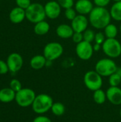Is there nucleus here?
<instances>
[{"label": "nucleus", "mask_w": 121, "mask_h": 122, "mask_svg": "<svg viewBox=\"0 0 121 122\" xmlns=\"http://www.w3.org/2000/svg\"><path fill=\"white\" fill-rule=\"evenodd\" d=\"M114 2H117V1H121V0H113Z\"/></svg>", "instance_id": "nucleus-37"}, {"label": "nucleus", "mask_w": 121, "mask_h": 122, "mask_svg": "<svg viewBox=\"0 0 121 122\" xmlns=\"http://www.w3.org/2000/svg\"><path fill=\"white\" fill-rule=\"evenodd\" d=\"M56 34L61 39H67L72 37L73 34H74V31L71 25L66 24H61L56 27Z\"/></svg>", "instance_id": "nucleus-15"}, {"label": "nucleus", "mask_w": 121, "mask_h": 122, "mask_svg": "<svg viewBox=\"0 0 121 122\" xmlns=\"http://www.w3.org/2000/svg\"><path fill=\"white\" fill-rule=\"evenodd\" d=\"M111 19L110 11L106 7L96 6L88 14L89 23L97 29H103L111 23Z\"/></svg>", "instance_id": "nucleus-1"}, {"label": "nucleus", "mask_w": 121, "mask_h": 122, "mask_svg": "<svg viewBox=\"0 0 121 122\" xmlns=\"http://www.w3.org/2000/svg\"><path fill=\"white\" fill-rule=\"evenodd\" d=\"M120 116H121V109H120Z\"/></svg>", "instance_id": "nucleus-39"}, {"label": "nucleus", "mask_w": 121, "mask_h": 122, "mask_svg": "<svg viewBox=\"0 0 121 122\" xmlns=\"http://www.w3.org/2000/svg\"><path fill=\"white\" fill-rule=\"evenodd\" d=\"M83 83L88 89L95 92L101 89L103 84V76L95 70H90L84 74Z\"/></svg>", "instance_id": "nucleus-6"}, {"label": "nucleus", "mask_w": 121, "mask_h": 122, "mask_svg": "<svg viewBox=\"0 0 121 122\" xmlns=\"http://www.w3.org/2000/svg\"><path fill=\"white\" fill-rule=\"evenodd\" d=\"M26 18L25 9L16 6L9 13V19L14 24H19Z\"/></svg>", "instance_id": "nucleus-16"}, {"label": "nucleus", "mask_w": 121, "mask_h": 122, "mask_svg": "<svg viewBox=\"0 0 121 122\" xmlns=\"http://www.w3.org/2000/svg\"><path fill=\"white\" fill-rule=\"evenodd\" d=\"M63 46L56 41H52L46 44L44 48V56L48 61H55L60 58L63 54Z\"/></svg>", "instance_id": "nucleus-8"}, {"label": "nucleus", "mask_w": 121, "mask_h": 122, "mask_svg": "<svg viewBox=\"0 0 121 122\" xmlns=\"http://www.w3.org/2000/svg\"><path fill=\"white\" fill-rule=\"evenodd\" d=\"M108 83L110 86H119V85L121 84V77L115 72L108 77Z\"/></svg>", "instance_id": "nucleus-24"}, {"label": "nucleus", "mask_w": 121, "mask_h": 122, "mask_svg": "<svg viewBox=\"0 0 121 122\" xmlns=\"http://www.w3.org/2000/svg\"><path fill=\"white\" fill-rule=\"evenodd\" d=\"M53 104V98L47 94H40L36 95L31 108L34 113L38 115H43L51 111Z\"/></svg>", "instance_id": "nucleus-2"}, {"label": "nucleus", "mask_w": 121, "mask_h": 122, "mask_svg": "<svg viewBox=\"0 0 121 122\" xmlns=\"http://www.w3.org/2000/svg\"><path fill=\"white\" fill-rule=\"evenodd\" d=\"M9 71L7 63L3 60H0V74H6Z\"/></svg>", "instance_id": "nucleus-32"}, {"label": "nucleus", "mask_w": 121, "mask_h": 122, "mask_svg": "<svg viewBox=\"0 0 121 122\" xmlns=\"http://www.w3.org/2000/svg\"><path fill=\"white\" fill-rule=\"evenodd\" d=\"M106 36L104 34V33L101 32V31H99V32H97L96 33V36H95V43H97V44H103V42L105 41L106 40Z\"/></svg>", "instance_id": "nucleus-29"}, {"label": "nucleus", "mask_w": 121, "mask_h": 122, "mask_svg": "<svg viewBox=\"0 0 121 122\" xmlns=\"http://www.w3.org/2000/svg\"><path fill=\"white\" fill-rule=\"evenodd\" d=\"M93 48L94 52L95 51H100L102 49V45L101 44H97V43H95L93 45Z\"/></svg>", "instance_id": "nucleus-35"}, {"label": "nucleus", "mask_w": 121, "mask_h": 122, "mask_svg": "<svg viewBox=\"0 0 121 122\" xmlns=\"http://www.w3.org/2000/svg\"><path fill=\"white\" fill-rule=\"evenodd\" d=\"M88 19L82 14H78L72 21H71V27L73 29L74 32L83 33L86 29H88Z\"/></svg>", "instance_id": "nucleus-12"}, {"label": "nucleus", "mask_w": 121, "mask_h": 122, "mask_svg": "<svg viewBox=\"0 0 121 122\" xmlns=\"http://www.w3.org/2000/svg\"><path fill=\"white\" fill-rule=\"evenodd\" d=\"M120 31H121V25H120Z\"/></svg>", "instance_id": "nucleus-38"}, {"label": "nucleus", "mask_w": 121, "mask_h": 122, "mask_svg": "<svg viewBox=\"0 0 121 122\" xmlns=\"http://www.w3.org/2000/svg\"><path fill=\"white\" fill-rule=\"evenodd\" d=\"M61 6L57 1H49L44 5L46 16L50 19L58 18L61 13Z\"/></svg>", "instance_id": "nucleus-11"}, {"label": "nucleus", "mask_w": 121, "mask_h": 122, "mask_svg": "<svg viewBox=\"0 0 121 122\" xmlns=\"http://www.w3.org/2000/svg\"><path fill=\"white\" fill-rule=\"evenodd\" d=\"M9 87L16 93L22 89V85L19 80L16 79H13L11 80L9 83Z\"/></svg>", "instance_id": "nucleus-26"}, {"label": "nucleus", "mask_w": 121, "mask_h": 122, "mask_svg": "<svg viewBox=\"0 0 121 122\" xmlns=\"http://www.w3.org/2000/svg\"><path fill=\"white\" fill-rule=\"evenodd\" d=\"M36 94L35 92L30 88H22L16 93L15 102L16 104L23 108L31 107Z\"/></svg>", "instance_id": "nucleus-5"}, {"label": "nucleus", "mask_w": 121, "mask_h": 122, "mask_svg": "<svg viewBox=\"0 0 121 122\" xmlns=\"http://www.w3.org/2000/svg\"><path fill=\"white\" fill-rule=\"evenodd\" d=\"M16 3L17 6L22 8L25 10L31 4V0H16Z\"/></svg>", "instance_id": "nucleus-30"}, {"label": "nucleus", "mask_w": 121, "mask_h": 122, "mask_svg": "<svg viewBox=\"0 0 121 122\" xmlns=\"http://www.w3.org/2000/svg\"><path fill=\"white\" fill-rule=\"evenodd\" d=\"M107 100L115 106L121 105V87L110 86L106 91Z\"/></svg>", "instance_id": "nucleus-13"}, {"label": "nucleus", "mask_w": 121, "mask_h": 122, "mask_svg": "<svg viewBox=\"0 0 121 122\" xmlns=\"http://www.w3.org/2000/svg\"><path fill=\"white\" fill-rule=\"evenodd\" d=\"M47 59L44 55H36L30 60V66L34 70H39L46 66Z\"/></svg>", "instance_id": "nucleus-18"}, {"label": "nucleus", "mask_w": 121, "mask_h": 122, "mask_svg": "<svg viewBox=\"0 0 121 122\" xmlns=\"http://www.w3.org/2000/svg\"><path fill=\"white\" fill-rule=\"evenodd\" d=\"M32 122H52V121L49 117L44 116L43 114V115H39L36 117H35Z\"/></svg>", "instance_id": "nucleus-33"}, {"label": "nucleus", "mask_w": 121, "mask_h": 122, "mask_svg": "<svg viewBox=\"0 0 121 122\" xmlns=\"http://www.w3.org/2000/svg\"><path fill=\"white\" fill-rule=\"evenodd\" d=\"M116 72L121 77V67H118V69H117V70H116Z\"/></svg>", "instance_id": "nucleus-36"}, {"label": "nucleus", "mask_w": 121, "mask_h": 122, "mask_svg": "<svg viewBox=\"0 0 121 122\" xmlns=\"http://www.w3.org/2000/svg\"><path fill=\"white\" fill-rule=\"evenodd\" d=\"M118 69L116 62L111 58H103L98 60L95 65V71L103 77H109Z\"/></svg>", "instance_id": "nucleus-4"}, {"label": "nucleus", "mask_w": 121, "mask_h": 122, "mask_svg": "<svg viewBox=\"0 0 121 122\" xmlns=\"http://www.w3.org/2000/svg\"><path fill=\"white\" fill-rule=\"evenodd\" d=\"M103 53L111 59H116L121 55V42L115 39H106L102 44Z\"/></svg>", "instance_id": "nucleus-7"}, {"label": "nucleus", "mask_w": 121, "mask_h": 122, "mask_svg": "<svg viewBox=\"0 0 121 122\" xmlns=\"http://www.w3.org/2000/svg\"><path fill=\"white\" fill-rule=\"evenodd\" d=\"M75 9L78 14L87 15L94 8L93 4L91 0H78L75 3Z\"/></svg>", "instance_id": "nucleus-14"}, {"label": "nucleus", "mask_w": 121, "mask_h": 122, "mask_svg": "<svg viewBox=\"0 0 121 122\" xmlns=\"http://www.w3.org/2000/svg\"><path fill=\"white\" fill-rule=\"evenodd\" d=\"M72 40L74 43H76V44L81 42L82 41H83V33H80V32H74V34L72 36Z\"/></svg>", "instance_id": "nucleus-31"}, {"label": "nucleus", "mask_w": 121, "mask_h": 122, "mask_svg": "<svg viewBox=\"0 0 121 122\" xmlns=\"http://www.w3.org/2000/svg\"><path fill=\"white\" fill-rule=\"evenodd\" d=\"M25 11L27 20L34 24L44 21L46 17L44 6L40 3H32Z\"/></svg>", "instance_id": "nucleus-3"}, {"label": "nucleus", "mask_w": 121, "mask_h": 122, "mask_svg": "<svg viewBox=\"0 0 121 122\" xmlns=\"http://www.w3.org/2000/svg\"><path fill=\"white\" fill-rule=\"evenodd\" d=\"M16 92L10 87L1 89L0 90V102L2 103H10L15 100Z\"/></svg>", "instance_id": "nucleus-17"}, {"label": "nucleus", "mask_w": 121, "mask_h": 122, "mask_svg": "<svg viewBox=\"0 0 121 122\" xmlns=\"http://www.w3.org/2000/svg\"><path fill=\"white\" fill-rule=\"evenodd\" d=\"M51 112L53 115L56 117H61L66 112V108L64 104L61 102H53L51 109Z\"/></svg>", "instance_id": "nucleus-23"}, {"label": "nucleus", "mask_w": 121, "mask_h": 122, "mask_svg": "<svg viewBox=\"0 0 121 122\" xmlns=\"http://www.w3.org/2000/svg\"><path fill=\"white\" fill-rule=\"evenodd\" d=\"M103 29H104V34L106 39H115L118 36V29L113 24L110 23Z\"/></svg>", "instance_id": "nucleus-21"}, {"label": "nucleus", "mask_w": 121, "mask_h": 122, "mask_svg": "<svg viewBox=\"0 0 121 122\" xmlns=\"http://www.w3.org/2000/svg\"><path fill=\"white\" fill-rule=\"evenodd\" d=\"M110 2L111 0H93L95 5L99 7H106Z\"/></svg>", "instance_id": "nucleus-34"}, {"label": "nucleus", "mask_w": 121, "mask_h": 122, "mask_svg": "<svg viewBox=\"0 0 121 122\" xmlns=\"http://www.w3.org/2000/svg\"><path fill=\"white\" fill-rule=\"evenodd\" d=\"M50 30V25L46 21H41L36 24H35V26L34 27V31L36 34L39 36H44Z\"/></svg>", "instance_id": "nucleus-19"}, {"label": "nucleus", "mask_w": 121, "mask_h": 122, "mask_svg": "<svg viewBox=\"0 0 121 122\" xmlns=\"http://www.w3.org/2000/svg\"><path fill=\"white\" fill-rule=\"evenodd\" d=\"M57 1L60 4L61 8L64 9L72 8L75 5L74 0H57Z\"/></svg>", "instance_id": "nucleus-28"}, {"label": "nucleus", "mask_w": 121, "mask_h": 122, "mask_svg": "<svg viewBox=\"0 0 121 122\" xmlns=\"http://www.w3.org/2000/svg\"><path fill=\"white\" fill-rule=\"evenodd\" d=\"M83 41H86L89 43H92L95 40L96 33L93 30L91 29H87L83 32Z\"/></svg>", "instance_id": "nucleus-25"}, {"label": "nucleus", "mask_w": 121, "mask_h": 122, "mask_svg": "<svg viewBox=\"0 0 121 122\" xmlns=\"http://www.w3.org/2000/svg\"><path fill=\"white\" fill-rule=\"evenodd\" d=\"M6 63L9 69V71L16 73L19 71L23 66L24 60L22 56L18 53H11L9 55Z\"/></svg>", "instance_id": "nucleus-10"}, {"label": "nucleus", "mask_w": 121, "mask_h": 122, "mask_svg": "<svg viewBox=\"0 0 121 122\" xmlns=\"http://www.w3.org/2000/svg\"><path fill=\"white\" fill-rule=\"evenodd\" d=\"M64 15L68 20L72 21L77 16V12H76V9H73V7H72V8L65 9Z\"/></svg>", "instance_id": "nucleus-27"}, {"label": "nucleus", "mask_w": 121, "mask_h": 122, "mask_svg": "<svg viewBox=\"0 0 121 122\" xmlns=\"http://www.w3.org/2000/svg\"><path fill=\"white\" fill-rule=\"evenodd\" d=\"M93 99L95 103L97 104H103L107 100V95L106 92H104L103 89H100L95 92H93Z\"/></svg>", "instance_id": "nucleus-22"}, {"label": "nucleus", "mask_w": 121, "mask_h": 122, "mask_svg": "<svg viewBox=\"0 0 121 122\" xmlns=\"http://www.w3.org/2000/svg\"><path fill=\"white\" fill-rule=\"evenodd\" d=\"M76 53L80 59L83 61H88L92 58L94 53L93 45L91 43L82 41L81 42L76 44Z\"/></svg>", "instance_id": "nucleus-9"}, {"label": "nucleus", "mask_w": 121, "mask_h": 122, "mask_svg": "<svg viewBox=\"0 0 121 122\" xmlns=\"http://www.w3.org/2000/svg\"><path fill=\"white\" fill-rule=\"evenodd\" d=\"M111 18L116 21H121V1L115 2L110 9Z\"/></svg>", "instance_id": "nucleus-20"}]
</instances>
